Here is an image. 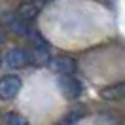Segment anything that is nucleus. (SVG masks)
<instances>
[{
	"label": "nucleus",
	"instance_id": "nucleus-1",
	"mask_svg": "<svg viewBox=\"0 0 125 125\" xmlns=\"http://www.w3.org/2000/svg\"><path fill=\"white\" fill-rule=\"evenodd\" d=\"M4 62L8 64L10 68L19 70V68H25V66H29V64L32 62V55L27 53L25 49L13 47V49H10L8 53L4 55Z\"/></svg>",
	"mask_w": 125,
	"mask_h": 125
},
{
	"label": "nucleus",
	"instance_id": "nucleus-2",
	"mask_svg": "<svg viewBox=\"0 0 125 125\" xmlns=\"http://www.w3.org/2000/svg\"><path fill=\"white\" fill-rule=\"evenodd\" d=\"M57 83H59V89L62 91V95L70 101H76L82 95V83L76 80V76H59Z\"/></svg>",
	"mask_w": 125,
	"mask_h": 125
},
{
	"label": "nucleus",
	"instance_id": "nucleus-3",
	"mask_svg": "<svg viewBox=\"0 0 125 125\" xmlns=\"http://www.w3.org/2000/svg\"><path fill=\"white\" fill-rule=\"evenodd\" d=\"M21 89V78L19 76H4L0 82V95L2 99H13Z\"/></svg>",
	"mask_w": 125,
	"mask_h": 125
},
{
	"label": "nucleus",
	"instance_id": "nucleus-4",
	"mask_svg": "<svg viewBox=\"0 0 125 125\" xmlns=\"http://www.w3.org/2000/svg\"><path fill=\"white\" fill-rule=\"evenodd\" d=\"M53 68L59 72V76H74L76 61L70 57H57V59H53Z\"/></svg>",
	"mask_w": 125,
	"mask_h": 125
},
{
	"label": "nucleus",
	"instance_id": "nucleus-5",
	"mask_svg": "<svg viewBox=\"0 0 125 125\" xmlns=\"http://www.w3.org/2000/svg\"><path fill=\"white\" fill-rule=\"evenodd\" d=\"M101 97L104 101H119L125 97V82H117L112 85H106L104 89H101Z\"/></svg>",
	"mask_w": 125,
	"mask_h": 125
},
{
	"label": "nucleus",
	"instance_id": "nucleus-6",
	"mask_svg": "<svg viewBox=\"0 0 125 125\" xmlns=\"http://www.w3.org/2000/svg\"><path fill=\"white\" fill-rule=\"evenodd\" d=\"M8 27L10 31L13 32V34H19V36H29V32H31V27H29V23L25 21L23 17L19 15H11L8 19Z\"/></svg>",
	"mask_w": 125,
	"mask_h": 125
},
{
	"label": "nucleus",
	"instance_id": "nucleus-7",
	"mask_svg": "<svg viewBox=\"0 0 125 125\" xmlns=\"http://www.w3.org/2000/svg\"><path fill=\"white\" fill-rule=\"evenodd\" d=\"M40 8H42L40 2H25V4H21V8H19V11H17V15L23 17L25 21L29 23L31 19H34V17L40 13Z\"/></svg>",
	"mask_w": 125,
	"mask_h": 125
},
{
	"label": "nucleus",
	"instance_id": "nucleus-8",
	"mask_svg": "<svg viewBox=\"0 0 125 125\" xmlns=\"http://www.w3.org/2000/svg\"><path fill=\"white\" fill-rule=\"evenodd\" d=\"M31 55H32V62H36V64H46V62H49V59H51L49 46H47V44H44V46H34Z\"/></svg>",
	"mask_w": 125,
	"mask_h": 125
},
{
	"label": "nucleus",
	"instance_id": "nucleus-9",
	"mask_svg": "<svg viewBox=\"0 0 125 125\" xmlns=\"http://www.w3.org/2000/svg\"><path fill=\"white\" fill-rule=\"evenodd\" d=\"M82 116H83V108H82V106H78L74 112H70L68 116L62 117V121H61L59 125H72V123H76V121H78Z\"/></svg>",
	"mask_w": 125,
	"mask_h": 125
},
{
	"label": "nucleus",
	"instance_id": "nucleus-10",
	"mask_svg": "<svg viewBox=\"0 0 125 125\" xmlns=\"http://www.w3.org/2000/svg\"><path fill=\"white\" fill-rule=\"evenodd\" d=\"M101 117H102V121H106L108 125H119V123H121V117L117 116L116 112H110V110L102 112Z\"/></svg>",
	"mask_w": 125,
	"mask_h": 125
},
{
	"label": "nucleus",
	"instance_id": "nucleus-11",
	"mask_svg": "<svg viewBox=\"0 0 125 125\" xmlns=\"http://www.w3.org/2000/svg\"><path fill=\"white\" fill-rule=\"evenodd\" d=\"M6 125H29V121H27V117L11 112V114L6 116Z\"/></svg>",
	"mask_w": 125,
	"mask_h": 125
},
{
	"label": "nucleus",
	"instance_id": "nucleus-12",
	"mask_svg": "<svg viewBox=\"0 0 125 125\" xmlns=\"http://www.w3.org/2000/svg\"><path fill=\"white\" fill-rule=\"evenodd\" d=\"M29 38H31L32 42H34V46H44V44H47L46 40L40 36V32H36L34 29H31V32H29Z\"/></svg>",
	"mask_w": 125,
	"mask_h": 125
}]
</instances>
